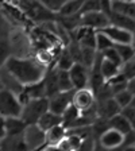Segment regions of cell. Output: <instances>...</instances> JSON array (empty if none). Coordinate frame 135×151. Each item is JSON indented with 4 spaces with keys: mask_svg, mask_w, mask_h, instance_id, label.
Wrapping results in <instances>:
<instances>
[{
    "mask_svg": "<svg viewBox=\"0 0 135 151\" xmlns=\"http://www.w3.org/2000/svg\"><path fill=\"white\" fill-rule=\"evenodd\" d=\"M66 128L60 124L45 132V147H57V145L66 136Z\"/></svg>",
    "mask_w": 135,
    "mask_h": 151,
    "instance_id": "obj_16",
    "label": "cell"
},
{
    "mask_svg": "<svg viewBox=\"0 0 135 151\" xmlns=\"http://www.w3.org/2000/svg\"><path fill=\"white\" fill-rule=\"evenodd\" d=\"M126 89L130 92V93L132 94V96L135 94V77H134V78H131V80H129V81H127Z\"/></svg>",
    "mask_w": 135,
    "mask_h": 151,
    "instance_id": "obj_36",
    "label": "cell"
},
{
    "mask_svg": "<svg viewBox=\"0 0 135 151\" xmlns=\"http://www.w3.org/2000/svg\"><path fill=\"white\" fill-rule=\"evenodd\" d=\"M0 151H28L23 135L6 136L0 142Z\"/></svg>",
    "mask_w": 135,
    "mask_h": 151,
    "instance_id": "obj_15",
    "label": "cell"
},
{
    "mask_svg": "<svg viewBox=\"0 0 135 151\" xmlns=\"http://www.w3.org/2000/svg\"><path fill=\"white\" fill-rule=\"evenodd\" d=\"M72 105L79 111L80 113L85 112V111H89L91 108H93L95 105H96L95 93L89 88L77 89V91L73 92Z\"/></svg>",
    "mask_w": 135,
    "mask_h": 151,
    "instance_id": "obj_5",
    "label": "cell"
},
{
    "mask_svg": "<svg viewBox=\"0 0 135 151\" xmlns=\"http://www.w3.org/2000/svg\"><path fill=\"white\" fill-rule=\"evenodd\" d=\"M57 69V68H56ZM57 85H58V92H72L73 89L72 81H70L69 73L65 70L57 69Z\"/></svg>",
    "mask_w": 135,
    "mask_h": 151,
    "instance_id": "obj_23",
    "label": "cell"
},
{
    "mask_svg": "<svg viewBox=\"0 0 135 151\" xmlns=\"http://www.w3.org/2000/svg\"><path fill=\"white\" fill-rule=\"evenodd\" d=\"M107 126L110 129H113V131L119 132L123 136H126L127 134H130V132L132 131L130 123L127 122V119L123 116L122 113H118V115H115L113 117H111L110 120H107Z\"/></svg>",
    "mask_w": 135,
    "mask_h": 151,
    "instance_id": "obj_17",
    "label": "cell"
},
{
    "mask_svg": "<svg viewBox=\"0 0 135 151\" xmlns=\"http://www.w3.org/2000/svg\"><path fill=\"white\" fill-rule=\"evenodd\" d=\"M101 32L110 38L113 46L115 45H132V34L129 31H124L122 28L108 26V27L103 28Z\"/></svg>",
    "mask_w": 135,
    "mask_h": 151,
    "instance_id": "obj_11",
    "label": "cell"
},
{
    "mask_svg": "<svg viewBox=\"0 0 135 151\" xmlns=\"http://www.w3.org/2000/svg\"><path fill=\"white\" fill-rule=\"evenodd\" d=\"M19 7L25 9V12L34 20L45 22V20H50L54 18V14L47 11L41 1H25V3H19Z\"/></svg>",
    "mask_w": 135,
    "mask_h": 151,
    "instance_id": "obj_9",
    "label": "cell"
},
{
    "mask_svg": "<svg viewBox=\"0 0 135 151\" xmlns=\"http://www.w3.org/2000/svg\"><path fill=\"white\" fill-rule=\"evenodd\" d=\"M96 11H101V1H97V0L82 1L81 9H80V15L88 14V12H96Z\"/></svg>",
    "mask_w": 135,
    "mask_h": 151,
    "instance_id": "obj_32",
    "label": "cell"
},
{
    "mask_svg": "<svg viewBox=\"0 0 135 151\" xmlns=\"http://www.w3.org/2000/svg\"><path fill=\"white\" fill-rule=\"evenodd\" d=\"M100 142V147L103 150L107 151H112V150H118L119 147H122L124 143V136L119 132L113 131V129H105L99 138Z\"/></svg>",
    "mask_w": 135,
    "mask_h": 151,
    "instance_id": "obj_10",
    "label": "cell"
},
{
    "mask_svg": "<svg viewBox=\"0 0 135 151\" xmlns=\"http://www.w3.org/2000/svg\"><path fill=\"white\" fill-rule=\"evenodd\" d=\"M134 49H135V45H134Z\"/></svg>",
    "mask_w": 135,
    "mask_h": 151,
    "instance_id": "obj_40",
    "label": "cell"
},
{
    "mask_svg": "<svg viewBox=\"0 0 135 151\" xmlns=\"http://www.w3.org/2000/svg\"><path fill=\"white\" fill-rule=\"evenodd\" d=\"M0 37L1 38H9V23L7 19L0 12Z\"/></svg>",
    "mask_w": 135,
    "mask_h": 151,
    "instance_id": "obj_34",
    "label": "cell"
},
{
    "mask_svg": "<svg viewBox=\"0 0 135 151\" xmlns=\"http://www.w3.org/2000/svg\"><path fill=\"white\" fill-rule=\"evenodd\" d=\"M22 113V104L18 96L14 92L1 89L0 91V116L4 119L9 117H20Z\"/></svg>",
    "mask_w": 135,
    "mask_h": 151,
    "instance_id": "obj_3",
    "label": "cell"
},
{
    "mask_svg": "<svg viewBox=\"0 0 135 151\" xmlns=\"http://www.w3.org/2000/svg\"><path fill=\"white\" fill-rule=\"evenodd\" d=\"M82 140L84 139L80 138V136L66 132V136L57 145L56 148L57 151H79V148L81 147Z\"/></svg>",
    "mask_w": 135,
    "mask_h": 151,
    "instance_id": "obj_18",
    "label": "cell"
},
{
    "mask_svg": "<svg viewBox=\"0 0 135 151\" xmlns=\"http://www.w3.org/2000/svg\"><path fill=\"white\" fill-rule=\"evenodd\" d=\"M110 11L118 15L126 16V18L135 20V1L129 0H113L110 1Z\"/></svg>",
    "mask_w": 135,
    "mask_h": 151,
    "instance_id": "obj_12",
    "label": "cell"
},
{
    "mask_svg": "<svg viewBox=\"0 0 135 151\" xmlns=\"http://www.w3.org/2000/svg\"><path fill=\"white\" fill-rule=\"evenodd\" d=\"M105 15L108 16L110 26H113V27H118V28H122V30L129 31V32H131V34L135 31V20H134V19H130V18H126V16L113 14V12H111L110 9L105 12Z\"/></svg>",
    "mask_w": 135,
    "mask_h": 151,
    "instance_id": "obj_13",
    "label": "cell"
},
{
    "mask_svg": "<svg viewBox=\"0 0 135 151\" xmlns=\"http://www.w3.org/2000/svg\"><path fill=\"white\" fill-rule=\"evenodd\" d=\"M120 74L129 81L135 77V57L120 66Z\"/></svg>",
    "mask_w": 135,
    "mask_h": 151,
    "instance_id": "obj_30",
    "label": "cell"
},
{
    "mask_svg": "<svg viewBox=\"0 0 135 151\" xmlns=\"http://www.w3.org/2000/svg\"><path fill=\"white\" fill-rule=\"evenodd\" d=\"M112 99H113V101L116 103L118 107L120 108V111H122V109H124V108H127V107H130V105H131L132 94L130 93L127 89H124V91L116 93Z\"/></svg>",
    "mask_w": 135,
    "mask_h": 151,
    "instance_id": "obj_26",
    "label": "cell"
},
{
    "mask_svg": "<svg viewBox=\"0 0 135 151\" xmlns=\"http://www.w3.org/2000/svg\"><path fill=\"white\" fill-rule=\"evenodd\" d=\"M79 116H80L79 111L76 109L73 105H69V107H68V109H66L65 112L61 115V119H62V126L68 129L73 124V122H74V120L77 119Z\"/></svg>",
    "mask_w": 135,
    "mask_h": 151,
    "instance_id": "obj_28",
    "label": "cell"
},
{
    "mask_svg": "<svg viewBox=\"0 0 135 151\" xmlns=\"http://www.w3.org/2000/svg\"><path fill=\"white\" fill-rule=\"evenodd\" d=\"M99 70H100V74L105 82L110 81L112 77H115L116 74L120 73V68L115 66L113 63H111L110 61L104 60L103 57H101V62H100V66H99Z\"/></svg>",
    "mask_w": 135,
    "mask_h": 151,
    "instance_id": "obj_22",
    "label": "cell"
},
{
    "mask_svg": "<svg viewBox=\"0 0 135 151\" xmlns=\"http://www.w3.org/2000/svg\"><path fill=\"white\" fill-rule=\"evenodd\" d=\"M123 151H135V146H134V147H126Z\"/></svg>",
    "mask_w": 135,
    "mask_h": 151,
    "instance_id": "obj_37",
    "label": "cell"
},
{
    "mask_svg": "<svg viewBox=\"0 0 135 151\" xmlns=\"http://www.w3.org/2000/svg\"><path fill=\"white\" fill-rule=\"evenodd\" d=\"M1 89H4V88H3V84H1V80H0V91H1Z\"/></svg>",
    "mask_w": 135,
    "mask_h": 151,
    "instance_id": "obj_39",
    "label": "cell"
},
{
    "mask_svg": "<svg viewBox=\"0 0 135 151\" xmlns=\"http://www.w3.org/2000/svg\"><path fill=\"white\" fill-rule=\"evenodd\" d=\"M73 65H74V61H73V58L70 57L68 49H65V50L60 54V57H58V61H57V66H56V68L58 70H65V72H69V69L72 68Z\"/></svg>",
    "mask_w": 135,
    "mask_h": 151,
    "instance_id": "obj_25",
    "label": "cell"
},
{
    "mask_svg": "<svg viewBox=\"0 0 135 151\" xmlns=\"http://www.w3.org/2000/svg\"><path fill=\"white\" fill-rule=\"evenodd\" d=\"M69 77L72 81L73 89H82V88H89V76H91V70L88 68H85L81 63H74L69 69Z\"/></svg>",
    "mask_w": 135,
    "mask_h": 151,
    "instance_id": "obj_7",
    "label": "cell"
},
{
    "mask_svg": "<svg viewBox=\"0 0 135 151\" xmlns=\"http://www.w3.org/2000/svg\"><path fill=\"white\" fill-rule=\"evenodd\" d=\"M60 124H62V119H61V116L56 115V113H51L50 111H47V112L45 113L43 116L38 120V123H37V126L39 127L43 132H47L49 129L54 128V127H57V126H60Z\"/></svg>",
    "mask_w": 135,
    "mask_h": 151,
    "instance_id": "obj_20",
    "label": "cell"
},
{
    "mask_svg": "<svg viewBox=\"0 0 135 151\" xmlns=\"http://www.w3.org/2000/svg\"><path fill=\"white\" fill-rule=\"evenodd\" d=\"M23 139L27 145L28 151H41L45 147V132L37 124L27 126L23 132Z\"/></svg>",
    "mask_w": 135,
    "mask_h": 151,
    "instance_id": "obj_6",
    "label": "cell"
},
{
    "mask_svg": "<svg viewBox=\"0 0 135 151\" xmlns=\"http://www.w3.org/2000/svg\"><path fill=\"white\" fill-rule=\"evenodd\" d=\"M49 111V103L47 99H39V100H30L22 107L20 119L27 124V126H34L38 120L43 116Z\"/></svg>",
    "mask_w": 135,
    "mask_h": 151,
    "instance_id": "obj_2",
    "label": "cell"
},
{
    "mask_svg": "<svg viewBox=\"0 0 135 151\" xmlns=\"http://www.w3.org/2000/svg\"><path fill=\"white\" fill-rule=\"evenodd\" d=\"M3 69L22 86L42 81L46 73V66L41 63V61L15 55H12L7 61Z\"/></svg>",
    "mask_w": 135,
    "mask_h": 151,
    "instance_id": "obj_1",
    "label": "cell"
},
{
    "mask_svg": "<svg viewBox=\"0 0 135 151\" xmlns=\"http://www.w3.org/2000/svg\"><path fill=\"white\" fill-rule=\"evenodd\" d=\"M82 1L81 0H70V1H65L64 6L61 7L60 12L57 15L60 18H70V16L80 15V9H81Z\"/></svg>",
    "mask_w": 135,
    "mask_h": 151,
    "instance_id": "obj_21",
    "label": "cell"
},
{
    "mask_svg": "<svg viewBox=\"0 0 135 151\" xmlns=\"http://www.w3.org/2000/svg\"><path fill=\"white\" fill-rule=\"evenodd\" d=\"M113 47H115V50H116L118 54L120 55L123 63L132 60L135 57V49L132 45H115Z\"/></svg>",
    "mask_w": 135,
    "mask_h": 151,
    "instance_id": "obj_27",
    "label": "cell"
},
{
    "mask_svg": "<svg viewBox=\"0 0 135 151\" xmlns=\"http://www.w3.org/2000/svg\"><path fill=\"white\" fill-rule=\"evenodd\" d=\"M97 111V117L103 120H110L115 115L120 113V108L116 105V103L113 101V99H108V100L99 101V105L96 108Z\"/></svg>",
    "mask_w": 135,
    "mask_h": 151,
    "instance_id": "obj_14",
    "label": "cell"
},
{
    "mask_svg": "<svg viewBox=\"0 0 135 151\" xmlns=\"http://www.w3.org/2000/svg\"><path fill=\"white\" fill-rule=\"evenodd\" d=\"M12 57V49L9 43V38L0 37V69L4 68L6 62Z\"/></svg>",
    "mask_w": 135,
    "mask_h": 151,
    "instance_id": "obj_24",
    "label": "cell"
},
{
    "mask_svg": "<svg viewBox=\"0 0 135 151\" xmlns=\"http://www.w3.org/2000/svg\"><path fill=\"white\" fill-rule=\"evenodd\" d=\"M26 124L20 117H9V119H6V132L7 136H19L23 135L25 132Z\"/></svg>",
    "mask_w": 135,
    "mask_h": 151,
    "instance_id": "obj_19",
    "label": "cell"
},
{
    "mask_svg": "<svg viewBox=\"0 0 135 151\" xmlns=\"http://www.w3.org/2000/svg\"><path fill=\"white\" fill-rule=\"evenodd\" d=\"M131 107H134L135 108V94L132 96V101H131Z\"/></svg>",
    "mask_w": 135,
    "mask_h": 151,
    "instance_id": "obj_38",
    "label": "cell"
},
{
    "mask_svg": "<svg viewBox=\"0 0 135 151\" xmlns=\"http://www.w3.org/2000/svg\"><path fill=\"white\" fill-rule=\"evenodd\" d=\"M111 47H113V43L111 42L110 38L107 35H104L101 31H96V51L103 53Z\"/></svg>",
    "mask_w": 135,
    "mask_h": 151,
    "instance_id": "obj_29",
    "label": "cell"
},
{
    "mask_svg": "<svg viewBox=\"0 0 135 151\" xmlns=\"http://www.w3.org/2000/svg\"><path fill=\"white\" fill-rule=\"evenodd\" d=\"M101 57H103L104 60L110 61L111 63H113L115 66H118V68H120V66L123 65L122 58H120V55L118 54V51L115 50V47H111L108 50L103 51V53H101Z\"/></svg>",
    "mask_w": 135,
    "mask_h": 151,
    "instance_id": "obj_31",
    "label": "cell"
},
{
    "mask_svg": "<svg viewBox=\"0 0 135 151\" xmlns=\"http://www.w3.org/2000/svg\"><path fill=\"white\" fill-rule=\"evenodd\" d=\"M6 136H7V132H6V119H4L3 116H0V142L3 140Z\"/></svg>",
    "mask_w": 135,
    "mask_h": 151,
    "instance_id": "obj_35",
    "label": "cell"
},
{
    "mask_svg": "<svg viewBox=\"0 0 135 151\" xmlns=\"http://www.w3.org/2000/svg\"><path fill=\"white\" fill-rule=\"evenodd\" d=\"M120 113H122L123 116L127 119V122L130 123L132 131H135V108L130 105V107H127V108L120 111Z\"/></svg>",
    "mask_w": 135,
    "mask_h": 151,
    "instance_id": "obj_33",
    "label": "cell"
},
{
    "mask_svg": "<svg viewBox=\"0 0 135 151\" xmlns=\"http://www.w3.org/2000/svg\"><path fill=\"white\" fill-rule=\"evenodd\" d=\"M80 26L93 31H101L103 28L110 26V20L103 11H96L80 15Z\"/></svg>",
    "mask_w": 135,
    "mask_h": 151,
    "instance_id": "obj_4",
    "label": "cell"
},
{
    "mask_svg": "<svg viewBox=\"0 0 135 151\" xmlns=\"http://www.w3.org/2000/svg\"><path fill=\"white\" fill-rule=\"evenodd\" d=\"M73 92H58L57 94L51 96L47 99L49 103V111L51 113H56L58 116H61L69 105H72V97H73Z\"/></svg>",
    "mask_w": 135,
    "mask_h": 151,
    "instance_id": "obj_8",
    "label": "cell"
}]
</instances>
